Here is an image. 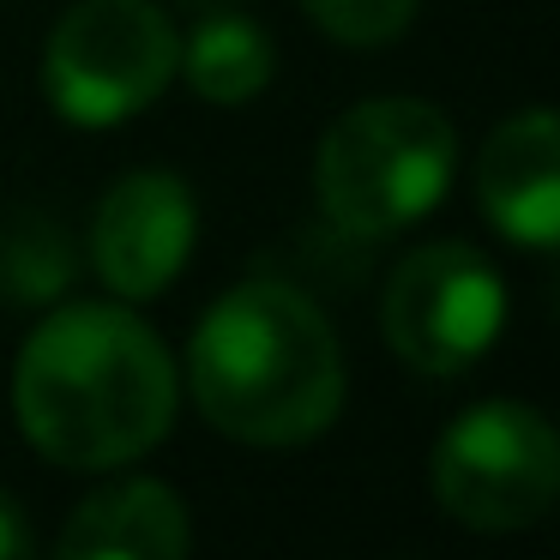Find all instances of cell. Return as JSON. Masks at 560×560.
Wrapping results in <instances>:
<instances>
[{"label": "cell", "instance_id": "cell-14", "mask_svg": "<svg viewBox=\"0 0 560 560\" xmlns=\"http://www.w3.org/2000/svg\"><path fill=\"white\" fill-rule=\"evenodd\" d=\"M182 13H194V19H206V13H230V7H242V0H175Z\"/></svg>", "mask_w": 560, "mask_h": 560}, {"label": "cell", "instance_id": "cell-6", "mask_svg": "<svg viewBox=\"0 0 560 560\" xmlns=\"http://www.w3.org/2000/svg\"><path fill=\"white\" fill-rule=\"evenodd\" d=\"M506 319V283L476 247L428 242L386 278L380 326L416 374H464Z\"/></svg>", "mask_w": 560, "mask_h": 560}, {"label": "cell", "instance_id": "cell-3", "mask_svg": "<svg viewBox=\"0 0 560 560\" xmlns=\"http://www.w3.org/2000/svg\"><path fill=\"white\" fill-rule=\"evenodd\" d=\"M458 133L434 103L374 97L326 127L314 158L319 206L350 235H398L446 199Z\"/></svg>", "mask_w": 560, "mask_h": 560}, {"label": "cell", "instance_id": "cell-11", "mask_svg": "<svg viewBox=\"0 0 560 560\" xmlns=\"http://www.w3.org/2000/svg\"><path fill=\"white\" fill-rule=\"evenodd\" d=\"M73 278V247L49 218H13L0 230V295L7 302H49Z\"/></svg>", "mask_w": 560, "mask_h": 560}, {"label": "cell", "instance_id": "cell-13", "mask_svg": "<svg viewBox=\"0 0 560 560\" xmlns=\"http://www.w3.org/2000/svg\"><path fill=\"white\" fill-rule=\"evenodd\" d=\"M31 548H37V536H31L25 506L13 494H0V560H25Z\"/></svg>", "mask_w": 560, "mask_h": 560}, {"label": "cell", "instance_id": "cell-4", "mask_svg": "<svg viewBox=\"0 0 560 560\" xmlns=\"http://www.w3.org/2000/svg\"><path fill=\"white\" fill-rule=\"evenodd\" d=\"M175 55L182 37L158 0H79L49 31L43 91L73 127H109L170 91Z\"/></svg>", "mask_w": 560, "mask_h": 560}, {"label": "cell", "instance_id": "cell-1", "mask_svg": "<svg viewBox=\"0 0 560 560\" xmlns=\"http://www.w3.org/2000/svg\"><path fill=\"white\" fill-rule=\"evenodd\" d=\"M13 416L61 470H121L170 434L175 362L127 307L67 302L19 350Z\"/></svg>", "mask_w": 560, "mask_h": 560}, {"label": "cell", "instance_id": "cell-5", "mask_svg": "<svg viewBox=\"0 0 560 560\" xmlns=\"http://www.w3.org/2000/svg\"><path fill=\"white\" fill-rule=\"evenodd\" d=\"M560 494V440L542 410L482 398L440 434L434 500L470 530H530Z\"/></svg>", "mask_w": 560, "mask_h": 560}, {"label": "cell", "instance_id": "cell-2", "mask_svg": "<svg viewBox=\"0 0 560 560\" xmlns=\"http://www.w3.org/2000/svg\"><path fill=\"white\" fill-rule=\"evenodd\" d=\"M187 386L218 434L242 446H307L343 410V350L295 283H235L187 343Z\"/></svg>", "mask_w": 560, "mask_h": 560}, {"label": "cell", "instance_id": "cell-9", "mask_svg": "<svg viewBox=\"0 0 560 560\" xmlns=\"http://www.w3.org/2000/svg\"><path fill=\"white\" fill-rule=\"evenodd\" d=\"M61 560H182L194 548V524L175 488L151 476L97 488L61 524Z\"/></svg>", "mask_w": 560, "mask_h": 560}, {"label": "cell", "instance_id": "cell-10", "mask_svg": "<svg viewBox=\"0 0 560 560\" xmlns=\"http://www.w3.org/2000/svg\"><path fill=\"white\" fill-rule=\"evenodd\" d=\"M271 67H278L271 37L254 25V19L235 13V7L230 13H206L194 25V37L182 43V55H175V73H182L206 103L259 97V91L271 85Z\"/></svg>", "mask_w": 560, "mask_h": 560}, {"label": "cell", "instance_id": "cell-12", "mask_svg": "<svg viewBox=\"0 0 560 560\" xmlns=\"http://www.w3.org/2000/svg\"><path fill=\"white\" fill-rule=\"evenodd\" d=\"M302 7L331 43L380 49V43H398L404 31H410V19H416L422 0H302Z\"/></svg>", "mask_w": 560, "mask_h": 560}, {"label": "cell", "instance_id": "cell-8", "mask_svg": "<svg viewBox=\"0 0 560 560\" xmlns=\"http://www.w3.org/2000/svg\"><path fill=\"white\" fill-rule=\"evenodd\" d=\"M476 194L500 235L524 247L560 242V121L555 109H518L488 133L476 158Z\"/></svg>", "mask_w": 560, "mask_h": 560}, {"label": "cell", "instance_id": "cell-7", "mask_svg": "<svg viewBox=\"0 0 560 560\" xmlns=\"http://www.w3.org/2000/svg\"><path fill=\"white\" fill-rule=\"evenodd\" d=\"M199 235V211L182 175L170 170H133L103 194L91 218V266L127 302L163 295L182 278Z\"/></svg>", "mask_w": 560, "mask_h": 560}]
</instances>
